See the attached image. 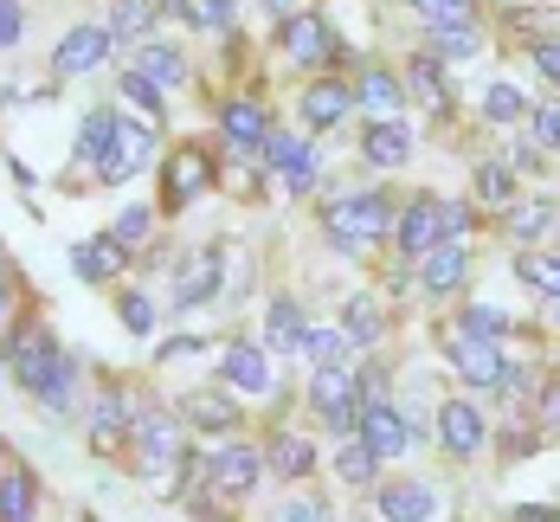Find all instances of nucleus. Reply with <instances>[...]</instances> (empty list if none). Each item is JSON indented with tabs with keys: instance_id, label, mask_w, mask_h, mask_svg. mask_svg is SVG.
Listing matches in <instances>:
<instances>
[{
	"instance_id": "864d4df0",
	"label": "nucleus",
	"mask_w": 560,
	"mask_h": 522,
	"mask_svg": "<svg viewBox=\"0 0 560 522\" xmlns=\"http://www.w3.org/2000/svg\"><path fill=\"white\" fill-rule=\"evenodd\" d=\"M7 316H13V271L0 265V323H7Z\"/></svg>"
},
{
	"instance_id": "c03bdc74",
	"label": "nucleus",
	"mask_w": 560,
	"mask_h": 522,
	"mask_svg": "<svg viewBox=\"0 0 560 522\" xmlns=\"http://www.w3.org/2000/svg\"><path fill=\"white\" fill-rule=\"evenodd\" d=\"M187 20L207 26V33H220V26H232V0H187Z\"/></svg>"
},
{
	"instance_id": "dca6fc26",
	"label": "nucleus",
	"mask_w": 560,
	"mask_h": 522,
	"mask_svg": "<svg viewBox=\"0 0 560 522\" xmlns=\"http://www.w3.org/2000/svg\"><path fill=\"white\" fill-rule=\"evenodd\" d=\"M348 111H354V84L323 78V84H310V91H303V123H310V129H336Z\"/></svg>"
},
{
	"instance_id": "0eeeda50",
	"label": "nucleus",
	"mask_w": 560,
	"mask_h": 522,
	"mask_svg": "<svg viewBox=\"0 0 560 522\" xmlns=\"http://www.w3.org/2000/svg\"><path fill=\"white\" fill-rule=\"evenodd\" d=\"M258 477H265V452H252V445H225L220 459L207 464V484L220 490L225 503L252 497V490H258Z\"/></svg>"
},
{
	"instance_id": "7ed1b4c3",
	"label": "nucleus",
	"mask_w": 560,
	"mask_h": 522,
	"mask_svg": "<svg viewBox=\"0 0 560 522\" xmlns=\"http://www.w3.org/2000/svg\"><path fill=\"white\" fill-rule=\"evenodd\" d=\"M310 401H316V413H323V426L329 432H361V374L348 368V361H336V368H316V381H310Z\"/></svg>"
},
{
	"instance_id": "5701e85b",
	"label": "nucleus",
	"mask_w": 560,
	"mask_h": 522,
	"mask_svg": "<svg viewBox=\"0 0 560 522\" xmlns=\"http://www.w3.org/2000/svg\"><path fill=\"white\" fill-rule=\"evenodd\" d=\"M310 464H316V445H310L303 432H278V439L265 445V471H271V477H303Z\"/></svg>"
},
{
	"instance_id": "c85d7f7f",
	"label": "nucleus",
	"mask_w": 560,
	"mask_h": 522,
	"mask_svg": "<svg viewBox=\"0 0 560 522\" xmlns=\"http://www.w3.org/2000/svg\"><path fill=\"white\" fill-rule=\"evenodd\" d=\"M303 329H310V323L296 316V303L278 297V303H271V316H265V343L283 348V355H296V348H303Z\"/></svg>"
},
{
	"instance_id": "f8f14e48",
	"label": "nucleus",
	"mask_w": 560,
	"mask_h": 522,
	"mask_svg": "<svg viewBox=\"0 0 560 522\" xmlns=\"http://www.w3.org/2000/svg\"><path fill=\"white\" fill-rule=\"evenodd\" d=\"M283 53L296 58V65H329L336 58V33L316 13H290L283 20Z\"/></svg>"
},
{
	"instance_id": "7c9ffc66",
	"label": "nucleus",
	"mask_w": 560,
	"mask_h": 522,
	"mask_svg": "<svg viewBox=\"0 0 560 522\" xmlns=\"http://www.w3.org/2000/svg\"><path fill=\"white\" fill-rule=\"evenodd\" d=\"M122 426H129V406H122L116 387H104L97 406H91V439H97V445H116V439H122Z\"/></svg>"
},
{
	"instance_id": "ddd939ff",
	"label": "nucleus",
	"mask_w": 560,
	"mask_h": 522,
	"mask_svg": "<svg viewBox=\"0 0 560 522\" xmlns=\"http://www.w3.org/2000/svg\"><path fill=\"white\" fill-rule=\"evenodd\" d=\"M439 445H445L451 459H470L483 445V413L470 401H445L439 406Z\"/></svg>"
},
{
	"instance_id": "9d476101",
	"label": "nucleus",
	"mask_w": 560,
	"mask_h": 522,
	"mask_svg": "<svg viewBox=\"0 0 560 522\" xmlns=\"http://www.w3.org/2000/svg\"><path fill=\"white\" fill-rule=\"evenodd\" d=\"M393 239H399V252H412V258L439 252V245H445V200H412V207L393 220Z\"/></svg>"
},
{
	"instance_id": "473e14b6",
	"label": "nucleus",
	"mask_w": 560,
	"mask_h": 522,
	"mask_svg": "<svg viewBox=\"0 0 560 522\" xmlns=\"http://www.w3.org/2000/svg\"><path fill=\"white\" fill-rule=\"evenodd\" d=\"M477 26H439L432 33V53H439V65H464V58H477Z\"/></svg>"
},
{
	"instance_id": "cd10ccee",
	"label": "nucleus",
	"mask_w": 560,
	"mask_h": 522,
	"mask_svg": "<svg viewBox=\"0 0 560 522\" xmlns=\"http://www.w3.org/2000/svg\"><path fill=\"white\" fill-rule=\"evenodd\" d=\"M213 290H220V252H200V258H187V271H180V290H174V297L194 310V303H200V297H213Z\"/></svg>"
},
{
	"instance_id": "f3484780",
	"label": "nucleus",
	"mask_w": 560,
	"mask_h": 522,
	"mask_svg": "<svg viewBox=\"0 0 560 522\" xmlns=\"http://www.w3.org/2000/svg\"><path fill=\"white\" fill-rule=\"evenodd\" d=\"M470 278V252L464 245H439V252H425V265H419V285L432 290V297H451V290Z\"/></svg>"
},
{
	"instance_id": "c9c22d12",
	"label": "nucleus",
	"mask_w": 560,
	"mask_h": 522,
	"mask_svg": "<svg viewBox=\"0 0 560 522\" xmlns=\"http://www.w3.org/2000/svg\"><path fill=\"white\" fill-rule=\"evenodd\" d=\"M515 271H522V285H528V290H541V297H555V303H560V258H541V252H528Z\"/></svg>"
},
{
	"instance_id": "8fccbe9b",
	"label": "nucleus",
	"mask_w": 560,
	"mask_h": 522,
	"mask_svg": "<svg viewBox=\"0 0 560 522\" xmlns=\"http://www.w3.org/2000/svg\"><path fill=\"white\" fill-rule=\"evenodd\" d=\"M26 33V20H20V0H0V46H13Z\"/></svg>"
},
{
	"instance_id": "1a4fd4ad",
	"label": "nucleus",
	"mask_w": 560,
	"mask_h": 522,
	"mask_svg": "<svg viewBox=\"0 0 560 522\" xmlns=\"http://www.w3.org/2000/svg\"><path fill=\"white\" fill-rule=\"evenodd\" d=\"M361 445H368L374 459H399V452L412 445V419L387 401H368L361 406Z\"/></svg>"
},
{
	"instance_id": "4c0bfd02",
	"label": "nucleus",
	"mask_w": 560,
	"mask_h": 522,
	"mask_svg": "<svg viewBox=\"0 0 560 522\" xmlns=\"http://www.w3.org/2000/svg\"><path fill=\"white\" fill-rule=\"evenodd\" d=\"M341 336L354 348H374L381 343V316H374L368 303H348V310H341Z\"/></svg>"
},
{
	"instance_id": "aec40b11",
	"label": "nucleus",
	"mask_w": 560,
	"mask_h": 522,
	"mask_svg": "<svg viewBox=\"0 0 560 522\" xmlns=\"http://www.w3.org/2000/svg\"><path fill=\"white\" fill-rule=\"evenodd\" d=\"M432 510H439L432 484H387L381 490V517L387 522H432Z\"/></svg>"
},
{
	"instance_id": "20e7f679",
	"label": "nucleus",
	"mask_w": 560,
	"mask_h": 522,
	"mask_svg": "<svg viewBox=\"0 0 560 522\" xmlns=\"http://www.w3.org/2000/svg\"><path fill=\"white\" fill-rule=\"evenodd\" d=\"M149 162H155V136H149V123H122V116H116V142H110V155H104V169H97V181L122 187V181H136Z\"/></svg>"
},
{
	"instance_id": "393cba45",
	"label": "nucleus",
	"mask_w": 560,
	"mask_h": 522,
	"mask_svg": "<svg viewBox=\"0 0 560 522\" xmlns=\"http://www.w3.org/2000/svg\"><path fill=\"white\" fill-rule=\"evenodd\" d=\"M122 258H129V252L116 245L110 232H104V239H84V245L71 252V265H78V278H91V285H97V278H116V271H122Z\"/></svg>"
},
{
	"instance_id": "5fc2aeb1",
	"label": "nucleus",
	"mask_w": 560,
	"mask_h": 522,
	"mask_svg": "<svg viewBox=\"0 0 560 522\" xmlns=\"http://www.w3.org/2000/svg\"><path fill=\"white\" fill-rule=\"evenodd\" d=\"M0 381H7V361H0Z\"/></svg>"
},
{
	"instance_id": "58836bf2",
	"label": "nucleus",
	"mask_w": 560,
	"mask_h": 522,
	"mask_svg": "<svg viewBox=\"0 0 560 522\" xmlns=\"http://www.w3.org/2000/svg\"><path fill=\"white\" fill-rule=\"evenodd\" d=\"M341 343H348L341 329H303V348H296V355H303V361H316V368H336Z\"/></svg>"
},
{
	"instance_id": "f03ea898",
	"label": "nucleus",
	"mask_w": 560,
	"mask_h": 522,
	"mask_svg": "<svg viewBox=\"0 0 560 522\" xmlns=\"http://www.w3.org/2000/svg\"><path fill=\"white\" fill-rule=\"evenodd\" d=\"M393 220H399V213H393L381 194H348V200H336V207L323 213L329 239H336V245H354V252H368L374 239H387Z\"/></svg>"
},
{
	"instance_id": "3c124183",
	"label": "nucleus",
	"mask_w": 560,
	"mask_h": 522,
	"mask_svg": "<svg viewBox=\"0 0 560 522\" xmlns=\"http://www.w3.org/2000/svg\"><path fill=\"white\" fill-rule=\"evenodd\" d=\"M470 232V213L464 207H445V239H464Z\"/></svg>"
},
{
	"instance_id": "79ce46f5",
	"label": "nucleus",
	"mask_w": 560,
	"mask_h": 522,
	"mask_svg": "<svg viewBox=\"0 0 560 522\" xmlns=\"http://www.w3.org/2000/svg\"><path fill=\"white\" fill-rule=\"evenodd\" d=\"M503 310H490V303H477V310H464V323H457V336H490V343H497V336H503Z\"/></svg>"
},
{
	"instance_id": "a19ab883",
	"label": "nucleus",
	"mask_w": 560,
	"mask_h": 522,
	"mask_svg": "<svg viewBox=\"0 0 560 522\" xmlns=\"http://www.w3.org/2000/svg\"><path fill=\"white\" fill-rule=\"evenodd\" d=\"M483 116H490V123H515V116H528V97H522L515 84H490V97H483Z\"/></svg>"
},
{
	"instance_id": "39448f33",
	"label": "nucleus",
	"mask_w": 560,
	"mask_h": 522,
	"mask_svg": "<svg viewBox=\"0 0 560 522\" xmlns=\"http://www.w3.org/2000/svg\"><path fill=\"white\" fill-rule=\"evenodd\" d=\"M220 374H225L232 394H252V401H265V394L278 387V374H271V348H258V343H232L225 348V361H220Z\"/></svg>"
},
{
	"instance_id": "4be33fe9",
	"label": "nucleus",
	"mask_w": 560,
	"mask_h": 522,
	"mask_svg": "<svg viewBox=\"0 0 560 522\" xmlns=\"http://www.w3.org/2000/svg\"><path fill=\"white\" fill-rule=\"evenodd\" d=\"M361 155H368L374 169H406V155H412V129H406V123H374L368 142H361Z\"/></svg>"
},
{
	"instance_id": "6e6552de",
	"label": "nucleus",
	"mask_w": 560,
	"mask_h": 522,
	"mask_svg": "<svg viewBox=\"0 0 560 522\" xmlns=\"http://www.w3.org/2000/svg\"><path fill=\"white\" fill-rule=\"evenodd\" d=\"M110 46H116V33L110 26H71L65 39H58V78H91L104 58H110Z\"/></svg>"
},
{
	"instance_id": "2f4dec72",
	"label": "nucleus",
	"mask_w": 560,
	"mask_h": 522,
	"mask_svg": "<svg viewBox=\"0 0 560 522\" xmlns=\"http://www.w3.org/2000/svg\"><path fill=\"white\" fill-rule=\"evenodd\" d=\"M149 26H155V0H116V13H110L116 39H142L149 46Z\"/></svg>"
},
{
	"instance_id": "4468645a",
	"label": "nucleus",
	"mask_w": 560,
	"mask_h": 522,
	"mask_svg": "<svg viewBox=\"0 0 560 522\" xmlns=\"http://www.w3.org/2000/svg\"><path fill=\"white\" fill-rule=\"evenodd\" d=\"M265 155H271V169L283 174V187H316V149L310 142H296L290 129H271V142H265Z\"/></svg>"
},
{
	"instance_id": "b1692460",
	"label": "nucleus",
	"mask_w": 560,
	"mask_h": 522,
	"mask_svg": "<svg viewBox=\"0 0 560 522\" xmlns=\"http://www.w3.org/2000/svg\"><path fill=\"white\" fill-rule=\"evenodd\" d=\"M33 503H39L33 471L26 464H7V477H0V522H33Z\"/></svg>"
},
{
	"instance_id": "49530a36",
	"label": "nucleus",
	"mask_w": 560,
	"mask_h": 522,
	"mask_svg": "<svg viewBox=\"0 0 560 522\" xmlns=\"http://www.w3.org/2000/svg\"><path fill=\"white\" fill-rule=\"evenodd\" d=\"M412 78H419V91H425L439 111L451 104V97H445V78H439V58H419V65H412Z\"/></svg>"
},
{
	"instance_id": "f257e3e1",
	"label": "nucleus",
	"mask_w": 560,
	"mask_h": 522,
	"mask_svg": "<svg viewBox=\"0 0 560 522\" xmlns=\"http://www.w3.org/2000/svg\"><path fill=\"white\" fill-rule=\"evenodd\" d=\"M7 368L20 374V387H26V394H39V401L65 406L71 368H65V355H58L52 336H39V329H20V336H13V355H7Z\"/></svg>"
},
{
	"instance_id": "37998d69",
	"label": "nucleus",
	"mask_w": 560,
	"mask_h": 522,
	"mask_svg": "<svg viewBox=\"0 0 560 522\" xmlns=\"http://www.w3.org/2000/svg\"><path fill=\"white\" fill-rule=\"evenodd\" d=\"M122 97H129V104H142V111H149V123L162 116V84H149L142 71H129V78H122Z\"/></svg>"
},
{
	"instance_id": "6ab92c4d",
	"label": "nucleus",
	"mask_w": 560,
	"mask_h": 522,
	"mask_svg": "<svg viewBox=\"0 0 560 522\" xmlns=\"http://www.w3.org/2000/svg\"><path fill=\"white\" fill-rule=\"evenodd\" d=\"M220 129H225V142H232V149H265V142H271L265 111H258V104H245V97H232V104L220 111Z\"/></svg>"
},
{
	"instance_id": "412c9836",
	"label": "nucleus",
	"mask_w": 560,
	"mask_h": 522,
	"mask_svg": "<svg viewBox=\"0 0 560 522\" xmlns=\"http://www.w3.org/2000/svg\"><path fill=\"white\" fill-rule=\"evenodd\" d=\"M180 413H187V426H200V432H232V426H238V401H232V394H220V387L187 394V401H180Z\"/></svg>"
},
{
	"instance_id": "a878e982",
	"label": "nucleus",
	"mask_w": 560,
	"mask_h": 522,
	"mask_svg": "<svg viewBox=\"0 0 560 522\" xmlns=\"http://www.w3.org/2000/svg\"><path fill=\"white\" fill-rule=\"evenodd\" d=\"M110 142H116V116H110V111H84V123H78V162L104 169Z\"/></svg>"
},
{
	"instance_id": "f704fd0d",
	"label": "nucleus",
	"mask_w": 560,
	"mask_h": 522,
	"mask_svg": "<svg viewBox=\"0 0 560 522\" xmlns=\"http://www.w3.org/2000/svg\"><path fill=\"white\" fill-rule=\"evenodd\" d=\"M406 7H412L432 33H439V26H470V0H406Z\"/></svg>"
},
{
	"instance_id": "09e8293b",
	"label": "nucleus",
	"mask_w": 560,
	"mask_h": 522,
	"mask_svg": "<svg viewBox=\"0 0 560 522\" xmlns=\"http://www.w3.org/2000/svg\"><path fill=\"white\" fill-rule=\"evenodd\" d=\"M535 142L560 149V104H541V111H535Z\"/></svg>"
},
{
	"instance_id": "a211bd4d",
	"label": "nucleus",
	"mask_w": 560,
	"mask_h": 522,
	"mask_svg": "<svg viewBox=\"0 0 560 522\" xmlns=\"http://www.w3.org/2000/svg\"><path fill=\"white\" fill-rule=\"evenodd\" d=\"M200 187H207V155H200V149H180V155L168 162V187H162V207H168V213H180V207H187V200H194Z\"/></svg>"
},
{
	"instance_id": "603ef678",
	"label": "nucleus",
	"mask_w": 560,
	"mask_h": 522,
	"mask_svg": "<svg viewBox=\"0 0 560 522\" xmlns=\"http://www.w3.org/2000/svg\"><path fill=\"white\" fill-rule=\"evenodd\" d=\"M535 65H541V71L560 84V46H535Z\"/></svg>"
},
{
	"instance_id": "2eb2a0df",
	"label": "nucleus",
	"mask_w": 560,
	"mask_h": 522,
	"mask_svg": "<svg viewBox=\"0 0 560 522\" xmlns=\"http://www.w3.org/2000/svg\"><path fill=\"white\" fill-rule=\"evenodd\" d=\"M354 111H374L381 123H393V111H406V84L393 78L387 65H368L354 78Z\"/></svg>"
},
{
	"instance_id": "423d86ee",
	"label": "nucleus",
	"mask_w": 560,
	"mask_h": 522,
	"mask_svg": "<svg viewBox=\"0 0 560 522\" xmlns=\"http://www.w3.org/2000/svg\"><path fill=\"white\" fill-rule=\"evenodd\" d=\"M129 432H136L149 471H174V464H180V419H168V413L149 406V413H129Z\"/></svg>"
},
{
	"instance_id": "de8ad7c7",
	"label": "nucleus",
	"mask_w": 560,
	"mask_h": 522,
	"mask_svg": "<svg viewBox=\"0 0 560 522\" xmlns=\"http://www.w3.org/2000/svg\"><path fill=\"white\" fill-rule=\"evenodd\" d=\"M278 522H329V510H323L316 497H290V503L278 510Z\"/></svg>"
},
{
	"instance_id": "72a5a7b5",
	"label": "nucleus",
	"mask_w": 560,
	"mask_h": 522,
	"mask_svg": "<svg viewBox=\"0 0 560 522\" xmlns=\"http://www.w3.org/2000/svg\"><path fill=\"white\" fill-rule=\"evenodd\" d=\"M116 316H122V329L129 336H155V297H142V290H122V303H116Z\"/></svg>"
},
{
	"instance_id": "a18cd8bd",
	"label": "nucleus",
	"mask_w": 560,
	"mask_h": 522,
	"mask_svg": "<svg viewBox=\"0 0 560 522\" xmlns=\"http://www.w3.org/2000/svg\"><path fill=\"white\" fill-rule=\"evenodd\" d=\"M509 187H515V174H509L503 162H483V169H477V194H483V200H509Z\"/></svg>"
},
{
	"instance_id": "e433bc0d",
	"label": "nucleus",
	"mask_w": 560,
	"mask_h": 522,
	"mask_svg": "<svg viewBox=\"0 0 560 522\" xmlns=\"http://www.w3.org/2000/svg\"><path fill=\"white\" fill-rule=\"evenodd\" d=\"M149 232H155V213H149V207H122V213H116V227H110V239L122 245V252H136Z\"/></svg>"
},
{
	"instance_id": "6e6d98bb",
	"label": "nucleus",
	"mask_w": 560,
	"mask_h": 522,
	"mask_svg": "<svg viewBox=\"0 0 560 522\" xmlns=\"http://www.w3.org/2000/svg\"><path fill=\"white\" fill-rule=\"evenodd\" d=\"M555 323H560V303H555Z\"/></svg>"
},
{
	"instance_id": "ea45409f",
	"label": "nucleus",
	"mask_w": 560,
	"mask_h": 522,
	"mask_svg": "<svg viewBox=\"0 0 560 522\" xmlns=\"http://www.w3.org/2000/svg\"><path fill=\"white\" fill-rule=\"evenodd\" d=\"M374 452H368V445H361V439H348V445H341V459H336V471H341V484H374Z\"/></svg>"
},
{
	"instance_id": "c756f323",
	"label": "nucleus",
	"mask_w": 560,
	"mask_h": 522,
	"mask_svg": "<svg viewBox=\"0 0 560 522\" xmlns=\"http://www.w3.org/2000/svg\"><path fill=\"white\" fill-rule=\"evenodd\" d=\"M136 71H142L149 84H162V91H168V84L187 78V58L174 53V46H142V53H136Z\"/></svg>"
},
{
	"instance_id": "9b49d317",
	"label": "nucleus",
	"mask_w": 560,
	"mask_h": 522,
	"mask_svg": "<svg viewBox=\"0 0 560 522\" xmlns=\"http://www.w3.org/2000/svg\"><path fill=\"white\" fill-rule=\"evenodd\" d=\"M451 361H457V374L470 387H503L509 381V361L490 336H451Z\"/></svg>"
},
{
	"instance_id": "bb28decb",
	"label": "nucleus",
	"mask_w": 560,
	"mask_h": 522,
	"mask_svg": "<svg viewBox=\"0 0 560 522\" xmlns=\"http://www.w3.org/2000/svg\"><path fill=\"white\" fill-rule=\"evenodd\" d=\"M555 207H548V200H515V207H509V239H515V245H535V239H548V232H555Z\"/></svg>"
}]
</instances>
